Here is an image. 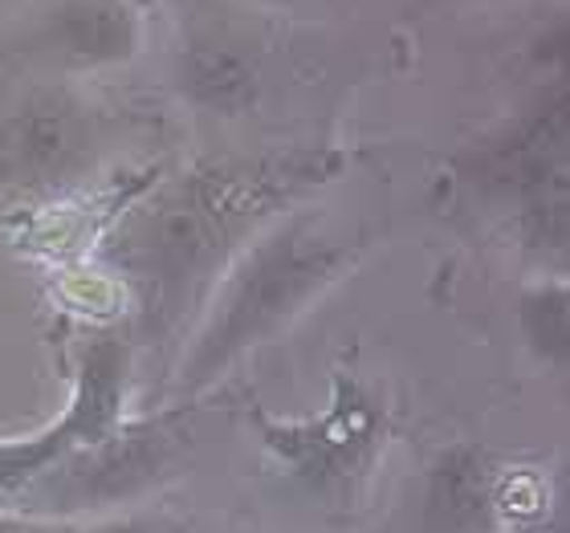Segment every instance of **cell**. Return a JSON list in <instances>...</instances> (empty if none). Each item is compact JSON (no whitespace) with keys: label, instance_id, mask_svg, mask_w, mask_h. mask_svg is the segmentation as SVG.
<instances>
[{"label":"cell","instance_id":"obj_4","mask_svg":"<svg viewBox=\"0 0 570 533\" xmlns=\"http://www.w3.org/2000/svg\"><path fill=\"white\" fill-rule=\"evenodd\" d=\"M171 12L179 29L171 82L179 98L216 119H237L257 107L269 53L257 12L233 0H171Z\"/></svg>","mask_w":570,"mask_h":533},{"label":"cell","instance_id":"obj_5","mask_svg":"<svg viewBox=\"0 0 570 533\" xmlns=\"http://www.w3.org/2000/svg\"><path fill=\"white\" fill-rule=\"evenodd\" d=\"M142 33L135 0H37L0 33V61L78 78L131 61Z\"/></svg>","mask_w":570,"mask_h":533},{"label":"cell","instance_id":"obj_6","mask_svg":"<svg viewBox=\"0 0 570 533\" xmlns=\"http://www.w3.org/2000/svg\"><path fill=\"white\" fill-rule=\"evenodd\" d=\"M127 367L131 351L127 343L98 334L95 343H86L73 399L61 412L58 424L41 427L24 440H0V488H21L58 461H70L73 452L98 448L115 436L122 420V392H127Z\"/></svg>","mask_w":570,"mask_h":533},{"label":"cell","instance_id":"obj_2","mask_svg":"<svg viewBox=\"0 0 570 533\" xmlns=\"http://www.w3.org/2000/svg\"><path fill=\"white\" fill-rule=\"evenodd\" d=\"M363 249V237L334 233L318 213H294L289 220L277 216L265 225L220 273L213 309L179 367V392H200L253 346L282 334Z\"/></svg>","mask_w":570,"mask_h":533},{"label":"cell","instance_id":"obj_7","mask_svg":"<svg viewBox=\"0 0 570 533\" xmlns=\"http://www.w3.org/2000/svg\"><path fill=\"white\" fill-rule=\"evenodd\" d=\"M265 444L277 448L285 461L309 476H351L371 461V452L380 444L383 415L375 403L363 395L358 383L338 379L334 403L318 420L306 424H274L262 420Z\"/></svg>","mask_w":570,"mask_h":533},{"label":"cell","instance_id":"obj_1","mask_svg":"<svg viewBox=\"0 0 570 533\" xmlns=\"http://www.w3.org/2000/svg\"><path fill=\"white\" fill-rule=\"evenodd\" d=\"M338 167V151L220 155L188 164L131 204L107 253L135 289L142 338L176 330L233 257Z\"/></svg>","mask_w":570,"mask_h":533},{"label":"cell","instance_id":"obj_8","mask_svg":"<svg viewBox=\"0 0 570 533\" xmlns=\"http://www.w3.org/2000/svg\"><path fill=\"white\" fill-rule=\"evenodd\" d=\"M0 533H66L58 525H41V522H24L17 513H4L0 510Z\"/></svg>","mask_w":570,"mask_h":533},{"label":"cell","instance_id":"obj_3","mask_svg":"<svg viewBox=\"0 0 570 533\" xmlns=\"http://www.w3.org/2000/svg\"><path fill=\"white\" fill-rule=\"evenodd\" d=\"M131 119L58 73L0 61V196H53L119 147Z\"/></svg>","mask_w":570,"mask_h":533},{"label":"cell","instance_id":"obj_9","mask_svg":"<svg viewBox=\"0 0 570 533\" xmlns=\"http://www.w3.org/2000/svg\"><path fill=\"white\" fill-rule=\"evenodd\" d=\"M66 533H73V530H66ZM98 533H139L135 525H110V530H98Z\"/></svg>","mask_w":570,"mask_h":533}]
</instances>
